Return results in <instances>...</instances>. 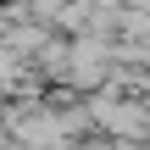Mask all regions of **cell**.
Masks as SVG:
<instances>
[{
	"instance_id": "cell-2",
	"label": "cell",
	"mask_w": 150,
	"mask_h": 150,
	"mask_svg": "<svg viewBox=\"0 0 150 150\" xmlns=\"http://www.w3.org/2000/svg\"><path fill=\"white\" fill-rule=\"evenodd\" d=\"M145 106H150V100H145Z\"/></svg>"
},
{
	"instance_id": "cell-1",
	"label": "cell",
	"mask_w": 150,
	"mask_h": 150,
	"mask_svg": "<svg viewBox=\"0 0 150 150\" xmlns=\"http://www.w3.org/2000/svg\"><path fill=\"white\" fill-rule=\"evenodd\" d=\"M111 150H150L145 139H111Z\"/></svg>"
}]
</instances>
